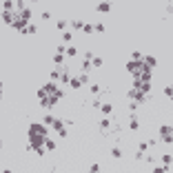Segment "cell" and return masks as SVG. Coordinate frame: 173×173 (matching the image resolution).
I'll list each match as a JSON object with an SVG mask.
<instances>
[{"mask_svg":"<svg viewBox=\"0 0 173 173\" xmlns=\"http://www.w3.org/2000/svg\"><path fill=\"white\" fill-rule=\"evenodd\" d=\"M62 95H64V93H62V89H60V91H58V93H53V95H47V98H44L40 104H42L44 109H51V107H56V104L62 100Z\"/></svg>","mask_w":173,"mask_h":173,"instance_id":"6da1fadb","label":"cell"},{"mask_svg":"<svg viewBox=\"0 0 173 173\" xmlns=\"http://www.w3.org/2000/svg\"><path fill=\"white\" fill-rule=\"evenodd\" d=\"M160 140L167 142V144H173V127H171V124L160 127Z\"/></svg>","mask_w":173,"mask_h":173,"instance_id":"7a4b0ae2","label":"cell"},{"mask_svg":"<svg viewBox=\"0 0 173 173\" xmlns=\"http://www.w3.org/2000/svg\"><path fill=\"white\" fill-rule=\"evenodd\" d=\"M29 136H47V127L38 124V122H31L29 124Z\"/></svg>","mask_w":173,"mask_h":173,"instance_id":"3957f363","label":"cell"},{"mask_svg":"<svg viewBox=\"0 0 173 173\" xmlns=\"http://www.w3.org/2000/svg\"><path fill=\"white\" fill-rule=\"evenodd\" d=\"M133 89L140 91V93L151 95V82H140V80H133Z\"/></svg>","mask_w":173,"mask_h":173,"instance_id":"277c9868","label":"cell"},{"mask_svg":"<svg viewBox=\"0 0 173 173\" xmlns=\"http://www.w3.org/2000/svg\"><path fill=\"white\" fill-rule=\"evenodd\" d=\"M142 67H144L142 62H133V60H129V62H127V71H129V73L133 75V78H136V75H140Z\"/></svg>","mask_w":173,"mask_h":173,"instance_id":"5b68a950","label":"cell"},{"mask_svg":"<svg viewBox=\"0 0 173 173\" xmlns=\"http://www.w3.org/2000/svg\"><path fill=\"white\" fill-rule=\"evenodd\" d=\"M42 89H44L47 93H49V95H53V93H58V91H60V89H58V82H51V80L47 82V84L42 87Z\"/></svg>","mask_w":173,"mask_h":173,"instance_id":"8992f818","label":"cell"},{"mask_svg":"<svg viewBox=\"0 0 173 173\" xmlns=\"http://www.w3.org/2000/svg\"><path fill=\"white\" fill-rule=\"evenodd\" d=\"M13 18H16V11H2V22H5V25H9V27H11Z\"/></svg>","mask_w":173,"mask_h":173,"instance_id":"52a82bcc","label":"cell"},{"mask_svg":"<svg viewBox=\"0 0 173 173\" xmlns=\"http://www.w3.org/2000/svg\"><path fill=\"white\" fill-rule=\"evenodd\" d=\"M142 62H144V67H149V69H156V67H158V60L153 56H144Z\"/></svg>","mask_w":173,"mask_h":173,"instance_id":"ba28073f","label":"cell"},{"mask_svg":"<svg viewBox=\"0 0 173 173\" xmlns=\"http://www.w3.org/2000/svg\"><path fill=\"white\" fill-rule=\"evenodd\" d=\"M13 9H16L13 0H5V2H2V11H13Z\"/></svg>","mask_w":173,"mask_h":173,"instance_id":"9c48e42d","label":"cell"},{"mask_svg":"<svg viewBox=\"0 0 173 173\" xmlns=\"http://www.w3.org/2000/svg\"><path fill=\"white\" fill-rule=\"evenodd\" d=\"M18 16H20L25 22H31V11H29V9H25V11H18Z\"/></svg>","mask_w":173,"mask_h":173,"instance_id":"30bf717a","label":"cell"},{"mask_svg":"<svg viewBox=\"0 0 173 173\" xmlns=\"http://www.w3.org/2000/svg\"><path fill=\"white\" fill-rule=\"evenodd\" d=\"M51 127H53L56 131H62V129H64V120H60V118H56V120H53V124H51Z\"/></svg>","mask_w":173,"mask_h":173,"instance_id":"8fae6325","label":"cell"},{"mask_svg":"<svg viewBox=\"0 0 173 173\" xmlns=\"http://www.w3.org/2000/svg\"><path fill=\"white\" fill-rule=\"evenodd\" d=\"M98 11H100V13H109V11H111V5H109V2H100V5H98Z\"/></svg>","mask_w":173,"mask_h":173,"instance_id":"7c38bea8","label":"cell"},{"mask_svg":"<svg viewBox=\"0 0 173 173\" xmlns=\"http://www.w3.org/2000/svg\"><path fill=\"white\" fill-rule=\"evenodd\" d=\"M53 64H56V67H64V56L56 53V56H53Z\"/></svg>","mask_w":173,"mask_h":173,"instance_id":"4fadbf2b","label":"cell"},{"mask_svg":"<svg viewBox=\"0 0 173 173\" xmlns=\"http://www.w3.org/2000/svg\"><path fill=\"white\" fill-rule=\"evenodd\" d=\"M53 120H56L53 115H51V113H47V115H44V120H42V124H44V127H51V124H53Z\"/></svg>","mask_w":173,"mask_h":173,"instance_id":"5bb4252c","label":"cell"},{"mask_svg":"<svg viewBox=\"0 0 173 173\" xmlns=\"http://www.w3.org/2000/svg\"><path fill=\"white\" fill-rule=\"evenodd\" d=\"M131 60H133V62H142V60H144V56H142L140 51H133V53H131Z\"/></svg>","mask_w":173,"mask_h":173,"instance_id":"9a60e30c","label":"cell"},{"mask_svg":"<svg viewBox=\"0 0 173 173\" xmlns=\"http://www.w3.org/2000/svg\"><path fill=\"white\" fill-rule=\"evenodd\" d=\"M91 67H93V62H91V60H82V67H80V69H82V73H87V71L91 69Z\"/></svg>","mask_w":173,"mask_h":173,"instance_id":"2e32d148","label":"cell"},{"mask_svg":"<svg viewBox=\"0 0 173 173\" xmlns=\"http://www.w3.org/2000/svg\"><path fill=\"white\" fill-rule=\"evenodd\" d=\"M100 109H102V113H104V115H109V113L113 111V107H111L109 102H102V107H100Z\"/></svg>","mask_w":173,"mask_h":173,"instance_id":"e0dca14e","label":"cell"},{"mask_svg":"<svg viewBox=\"0 0 173 173\" xmlns=\"http://www.w3.org/2000/svg\"><path fill=\"white\" fill-rule=\"evenodd\" d=\"M71 89H80V87H82V82H80V78H71Z\"/></svg>","mask_w":173,"mask_h":173,"instance_id":"ac0fdd59","label":"cell"},{"mask_svg":"<svg viewBox=\"0 0 173 173\" xmlns=\"http://www.w3.org/2000/svg\"><path fill=\"white\" fill-rule=\"evenodd\" d=\"M138 127H140V122H138V118H131V122H129V129H131V131H136Z\"/></svg>","mask_w":173,"mask_h":173,"instance_id":"d6986e66","label":"cell"},{"mask_svg":"<svg viewBox=\"0 0 173 173\" xmlns=\"http://www.w3.org/2000/svg\"><path fill=\"white\" fill-rule=\"evenodd\" d=\"M44 149H47V151H53V149H56V142L47 138V142H44Z\"/></svg>","mask_w":173,"mask_h":173,"instance_id":"ffe728a7","label":"cell"},{"mask_svg":"<svg viewBox=\"0 0 173 173\" xmlns=\"http://www.w3.org/2000/svg\"><path fill=\"white\" fill-rule=\"evenodd\" d=\"M67 56H69V58L78 56V49H75V47H67Z\"/></svg>","mask_w":173,"mask_h":173,"instance_id":"44dd1931","label":"cell"},{"mask_svg":"<svg viewBox=\"0 0 173 173\" xmlns=\"http://www.w3.org/2000/svg\"><path fill=\"white\" fill-rule=\"evenodd\" d=\"M36 31H38V27H36L33 22H29V25H27V31H25V33H36Z\"/></svg>","mask_w":173,"mask_h":173,"instance_id":"7402d4cb","label":"cell"},{"mask_svg":"<svg viewBox=\"0 0 173 173\" xmlns=\"http://www.w3.org/2000/svg\"><path fill=\"white\" fill-rule=\"evenodd\" d=\"M111 156H113V158H122V149L113 147V149H111Z\"/></svg>","mask_w":173,"mask_h":173,"instance_id":"603a6c76","label":"cell"},{"mask_svg":"<svg viewBox=\"0 0 173 173\" xmlns=\"http://www.w3.org/2000/svg\"><path fill=\"white\" fill-rule=\"evenodd\" d=\"M162 162H164V167H169L171 162H173V156H169V153H167V156H162Z\"/></svg>","mask_w":173,"mask_h":173,"instance_id":"cb8c5ba5","label":"cell"},{"mask_svg":"<svg viewBox=\"0 0 173 173\" xmlns=\"http://www.w3.org/2000/svg\"><path fill=\"white\" fill-rule=\"evenodd\" d=\"M109 127H111V120H102V122H100V129H102V131H107Z\"/></svg>","mask_w":173,"mask_h":173,"instance_id":"d4e9b609","label":"cell"},{"mask_svg":"<svg viewBox=\"0 0 173 173\" xmlns=\"http://www.w3.org/2000/svg\"><path fill=\"white\" fill-rule=\"evenodd\" d=\"M71 27H73V29H84V22H80V20H73V22H71Z\"/></svg>","mask_w":173,"mask_h":173,"instance_id":"484cf974","label":"cell"},{"mask_svg":"<svg viewBox=\"0 0 173 173\" xmlns=\"http://www.w3.org/2000/svg\"><path fill=\"white\" fill-rule=\"evenodd\" d=\"M82 31H84V33H93V31H95V27H93V25H84Z\"/></svg>","mask_w":173,"mask_h":173,"instance_id":"4316f807","label":"cell"},{"mask_svg":"<svg viewBox=\"0 0 173 173\" xmlns=\"http://www.w3.org/2000/svg\"><path fill=\"white\" fill-rule=\"evenodd\" d=\"M71 38H73L71 31H64V33H62V40H64V42H71Z\"/></svg>","mask_w":173,"mask_h":173,"instance_id":"83f0119b","label":"cell"},{"mask_svg":"<svg viewBox=\"0 0 173 173\" xmlns=\"http://www.w3.org/2000/svg\"><path fill=\"white\" fill-rule=\"evenodd\" d=\"M78 78H80V82H82V84H87V82H89V73H80Z\"/></svg>","mask_w":173,"mask_h":173,"instance_id":"f1b7e54d","label":"cell"},{"mask_svg":"<svg viewBox=\"0 0 173 173\" xmlns=\"http://www.w3.org/2000/svg\"><path fill=\"white\" fill-rule=\"evenodd\" d=\"M91 62H93V67H102V58H95V56H93Z\"/></svg>","mask_w":173,"mask_h":173,"instance_id":"f546056e","label":"cell"},{"mask_svg":"<svg viewBox=\"0 0 173 173\" xmlns=\"http://www.w3.org/2000/svg\"><path fill=\"white\" fill-rule=\"evenodd\" d=\"M164 95H169V98L173 95V87H171V84H169V87H164Z\"/></svg>","mask_w":173,"mask_h":173,"instance_id":"4dcf8cb0","label":"cell"},{"mask_svg":"<svg viewBox=\"0 0 173 173\" xmlns=\"http://www.w3.org/2000/svg\"><path fill=\"white\" fill-rule=\"evenodd\" d=\"M153 173H167V167H156V169H153Z\"/></svg>","mask_w":173,"mask_h":173,"instance_id":"1f68e13d","label":"cell"},{"mask_svg":"<svg viewBox=\"0 0 173 173\" xmlns=\"http://www.w3.org/2000/svg\"><path fill=\"white\" fill-rule=\"evenodd\" d=\"M89 173H100V164H93V167L89 169Z\"/></svg>","mask_w":173,"mask_h":173,"instance_id":"d6a6232c","label":"cell"},{"mask_svg":"<svg viewBox=\"0 0 173 173\" xmlns=\"http://www.w3.org/2000/svg\"><path fill=\"white\" fill-rule=\"evenodd\" d=\"M91 93H100V84H91Z\"/></svg>","mask_w":173,"mask_h":173,"instance_id":"836d02e7","label":"cell"},{"mask_svg":"<svg viewBox=\"0 0 173 173\" xmlns=\"http://www.w3.org/2000/svg\"><path fill=\"white\" fill-rule=\"evenodd\" d=\"M147 149H149V142H140V151L144 153V151H147Z\"/></svg>","mask_w":173,"mask_h":173,"instance_id":"e575fe53","label":"cell"},{"mask_svg":"<svg viewBox=\"0 0 173 173\" xmlns=\"http://www.w3.org/2000/svg\"><path fill=\"white\" fill-rule=\"evenodd\" d=\"M64 27H67V20H58V29H60V31H62Z\"/></svg>","mask_w":173,"mask_h":173,"instance_id":"d590c367","label":"cell"},{"mask_svg":"<svg viewBox=\"0 0 173 173\" xmlns=\"http://www.w3.org/2000/svg\"><path fill=\"white\" fill-rule=\"evenodd\" d=\"M2 173H13V171H11V169H5V171H2Z\"/></svg>","mask_w":173,"mask_h":173,"instance_id":"8d00e7d4","label":"cell"},{"mask_svg":"<svg viewBox=\"0 0 173 173\" xmlns=\"http://www.w3.org/2000/svg\"><path fill=\"white\" fill-rule=\"evenodd\" d=\"M171 102H173V95H171Z\"/></svg>","mask_w":173,"mask_h":173,"instance_id":"74e56055","label":"cell"}]
</instances>
